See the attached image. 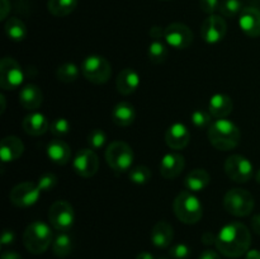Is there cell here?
<instances>
[{"label":"cell","mask_w":260,"mask_h":259,"mask_svg":"<svg viewBox=\"0 0 260 259\" xmlns=\"http://www.w3.org/2000/svg\"><path fill=\"white\" fill-rule=\"evenodd\" d=\"M255 200L249 190L243 188H233L223 196V207L230 215L236 217L249 216L254 210Z\"/></svg>","instance_id":"cell-5"},{"label":"cell","mask_w":260,"mask_h":259,"mask_svg":"<svg viewBox=\"0 0 260 259\" xmlns=\"http://www.w3.org/2000/svg\"><path fill=\"white\" fill-rule=\"evenodd\" d=\"M164 33H165V28L162 29V28L159 27V25H154V27L150 29V36H151L152 40H161V38H164Z\"/></svg>","instance_id":"cell-41"},{"label":"cell","mask_w":260,"mask_h":259,"mask_svg":"<svg viewBox=\"0 0 260 259\" xmlns=\"http://www.w3.org/2000/svg\"><path fill=\"white\" fill-rule=\"evenodd\" d=\"M107 142V134L101 128H95L93 131L89 132L88 135V145L89 149L91 150H101L104 147Z\"/></svg>","instance_id":"cell-36"},{"label":"cell","mask_w":260,"mask_h":259,"mask_svg":"<svg viewBox=\"0 0 260 259\" xmlns=\"http://www.w3.org/2000/svg\"><path fill=\"white\" fill-rule=\"evenodd\" d=\"M255 180L260 184V169L258 170V172L255 173Z\"/></svg>","instance_id":"cell-50"},{"label":"cell","mask_w":260,"mask_h":259,"mask_svg":"<svg viewBox=\"0 0 260 259\" xmlns=\"http://www.w3.org/2000/svg\"><path fill=\"white\" fill-rule=\"evenodd\" d=\"M136 118V109L129 102H119L112 109V121L119 127L131 126Z\"/></svg>","instance_id":"cell-25"},{"label":"cell","mask_w":260,"mask_h":259,"mask_svg":"<svg viewBox=\"0 0 260 259\" xmlns=\"http://www.w3.org/2000/svg\"><path fill=\"white\" fill-rule=\"evenodd\" d=\"M53 234L51 228L43 221H33L23 233V244L32 254H42L52 244Z\"/></svg>","instance_id":"cell-4"},{"label":"cell","mask_w":260,"mask_h":259,"mask_svg":"<svg viewBox=\"0 0 260 259\" xmlns=\"http://www.w3.org/2000/svg\"><path fill=\"white\" fill-rule=\"evenodd\" d=\"M251 228H253L254 233L260 235V213L253 216V218H251Z\"/></svg>","instance_id":"cell-44"},{"label":"cell","mask_w":260,"mask_h":259,"mask_svg":"<svg viewBox=\"0 0 260 259\" xmlns=\"http://www.w3.org/2000/svg\"><path fill=\"white\" fill-rule=\"evenodd\" d=\"M239 27L248 37L260 36V10L254 7L244 8L239 15Z\"/></svg>","instance_id":"cell-15"},{"label":"cell","mask_w":260,"mask_h":259,"mask_svg":"<svg viewBox=\"0 0 260 259\" xmlns=\"http://www.w3.org/2000/svg\"><path fill=\"white\" fill-rule=\"evenodd\" d=\"M4 30L8 38L14 42H22L27 37V27H25L24 22L17 17L8 18L4 25Z\"/></svg>","instance_id":"cell-27"},{"label":"cell","mask_w":260,"mask_h":259,"mask_svg":"<svg viewBox=\"0 0 260 259\" xmlns=\"http://www.w3.org/2000/svg\"><path fill=\"white\" fill-rule=\"evenodd\" d=\"M0 101H2V103H3V106H2V113H3V112H4V109H5V98H4V95H0Z\"/></svg>","instance_id":"cell-49"},{"label":"cell","mask_w":260,"mask_h":259,"mask_svg":"<svg viewBox=\"0 0 260 259\" xmlns=\"http://www.w3.org/2000/svg\"><path fill=\"white\" fill-rule=\"evenodd\" d=\"M173 210L179 221L187 225L197 223L203 216V206L200 198L190 190H182L173 202Z\"/></svg>","instance_id":"cell-3"},{"label":"cell","mask_w":260,"mask_h":259,"mask_svg":"<svg viewBox=\"0 0 260 259\" xmlns=\"http://www.w3.org/2000/svg\"><path fill=\"white\" fill-rule=\"evenodd\" d=\"M216 238H217V235H215L211 231H207L202 235V243L205 245H213V244H216Z\"/></svg>","instance_id":"cell-42"},{"label":"cell","mask_w":260,"mask_h":259,"mask_svg":"<svg viewBox=\"0 0 260 259\" xmlns=\"http://www.w3.org/2000/svg\"><path fill=\"white\" fill-rule=\"evenodd\" d=\"M41 189L37 183L23 182L10 190V202L17 207H30L36 205L41 197Z\"/></svg>","instance_id":"cell-11"},{"label":"cell","mask_w":260,"mask_h":259,"mask_svg":"<svg viewBox=\"0 0 260 259\" xmlns=\"http://www.w3.org/2000/svg\"><path fill=\"white\" fill-rule=\"evenodd\" d=\"M81 74L93 84H106L111 79L112 66L106 57L99 55H89L81 62Z\"/></svg>","instance_id":"cell-7"},{"label":"cell","mask_w":260,"mask_h":259,"mask_svg":"<svg viewBox=\"0 0 260 259\" xmlns=\"http://www.w3.org/2000/svg\"><path fill=\"white\" fill-rule=\"evenodd\" d=\"M78 7V0H48L47 9L55 17H66Z\"/></svg>","instance_id":"cell-29"},{"label":"cell","mask_w":260,"mask_h":259,"mask_svg":"<svg viewBox=\"0 0 260 259\" xmlns=\"http://www.w3.org/2000/svg\"><path fill=\"white\" fill-rule=\"evenodd\" d=\"M73 168L79 177L90 178L96 174L99 169V157L91 149H81L75 154Z\"/></svg>","instance_id":"cell-13"},{"label":"cell","mask_w":260,"mask_h":259,"mask_svg":"<svg viewBox=\"0 0 260 259\" xmlns=\"http://www.w3.org/2000/svg\"><path fill=\"white\" fill-rule=\"evenodd\" d=\"M221 0H200V7L207 14H215L217 10H220Z\"/></svg>","instance_id":"cell-39"},{"label":"cell","mask_w":260,"mask_h":259,"mask_svg":"<svg viewBox=\"0 0 260 259\" xmlns=\"http://www.w3.org/2000/svg\"><path fill=\"white\" fill-rule=\"evenodd\" d=\"M190 140V132L184 123L175 122L165 132V142L173 150H183Z\"/></svg>","instance_id":"cell-17"},{"label":"cell","mask_w":260,"mask_h":259,"mask_svg":"<svg viewBox=\"0 0 260 259\" xmlns=\"http://www.w3.org/2000/svg\"><path fill=\"white\" fill-rule=\"evenodd\" d=\"M167 45L168 43L162 42L161 40H152V42L149 46V50H147V56L152 63L160 65V63L167 61L168 55H169Z\"/></svg>","instance_id":"cell-30"},{"label":"cell","mask_w":260,"mask_h":259,"mask_svg":"<svg viewBox=\"0 0 260 259\" xmlns=\"http://www.w3.org/2000/svg\"><path fill=\"white\" fill-rule=\"evenodd\" d=\"M136 259H156V258H155L151 253H149V251H141V253L136 256Z\"/></svg>","instance_id":"cell-48"},{"label":"cell","mask_w":260,"mask_h":259,"mask_svg":"<svg viewBox=\"0 0 260 259\" xmlns=\"http://www.w3.org/2000/svg\"><path fill=\"white\" fill-rule=\"evenodd\" d=\"M225 173L234 182L246 183L254 175V167L248 157L235 154L226 159Z\"/></svg>","instance_id":"cell-9"},{"label":"cell","mask_w":260,"mask_h":259,"mask_svg":"<svg viewBox=\"0 0 260 259\" xmlns=\"http://www.w3.org/2000/svg\"><path fill=\"white\" fill-rule=\"evenodd\" d=\"M162 2H169V0H162Z\"/></svg>","instance_id":"cell-52"},{"label":"cell","mask_w":260,"mask_h":259,"mask_svg":"<svg viewBox=\"0 0 260 259\" xmlns=\"http://www.w3.org/2000/svg\"><path fill=\"white\" fill-rule=\"evenodd\" d=\"M164 40L168 46L175 50H185L193 42V33L187 24L172 23L165 28Z\"/></svg>","instance_id":"cell-12"},{"label":"cell","mask_w":260,"mask_h":259,"mask_svg":"<svg viewBox=\"0 0 260 259\" xmlns=\"http://www.w3.org/2000/svg\"><path fill=\"white\" fill-rule=\"evenodd\" d=\"M79 74H80V69H79L75 63L65 62L57 68V70H56V78H57L61 83L70 84L74 83V81L79 78Z\"/></svg>","instance_id":"cell-31"},{"label":"cell","mask_w":260,"mask_h":259,"mask_svg":"<svg viewBox=\"0 0 260 259\" xmlns=\"http://www.w3.org/2000/svg\"><path fill=\"white\" fill-rule=\"evenodd\" d=\"M141 79L135 69L126 68L118 74L116 80L117 90L122 95H131L139 89Z\"/></svg>","instance_id":"cell-18"},{"label":"cell","mask_w":260,"mask_h":259,"mask_svg":"<svg viewBox=\"0 0 260 259\" xmlns=\"http://www.w3.org/2000/svg\"><path fill=\"white\" fill-rule=\"evenodd\" d=\"M57 184V177L53 173H43L37 180V185L41 192H50Z\"/></svg>","instance_id":"cell-37"},{"label":"cell","mask_w":260,"mask_h":259,"mask_svg":"<svg viewBox=\"0 0 260 259\" xmlns=\"http://www.w3.org/2000/svg\"><path fill=\"white\" fill-rule=\"evenodd\" d=\"M169 255L173 259H188L190 255V248L187 244H175L169 249Z\"/></svg>","instance_id":"cell-38"},{"label":"cell","mask_w":260,"mask_h":259,"mask_svg":"<svg viewBox=\"0 0 260 259\" xmlns=\"http://www.w3.org/2000/svg\"><path fill=\"white\" fill-rule=\"evenodd\" d=\"M240 136L239 127L226 118L216 119L208 128V140L211 145L221 151L235 149L240 142Z\"/></svg>","instance_id":"cell-2"},{"label":"cell","mask_w":260,"mask_h":259,"mask_svg":"<svg viewBox=\"0 0 260 259\" xmlns=\"http://www.w3.org/2000/svg\"><path fill=\"white\" fill-rule=\"evenodd\" d=\"M0 259H23V258L22 255H19V254L17 253V251L9 250V251H4V253L2 254V258Z\"/></svg>","instance_id":"cell-45"},{"label":"cell","mask_w":260,"mask_h":259,"mask_svg":"<svg viewBox=\"0 0 260 259\" xmlns=\"http://www.w3.org/2000/svg\"><path fill=\"white\" fill-rule=\"evenodd\" d=\"M24 152V144L17 136H7L2 140L0 157L3 163H12L19 159Z\"/></svg>","instance_id":"cell-19"},{"label":"cell","mask_w":260,"mask_h":259,"mask_svg":"<svg viewBox=\"0 0 260 259\" xmlns=\"http://www.w3.org/2000/svg\"><path fill=\"white\" fill-rule=\"evenodd\" d=\"M185 167V159L179 152H168L160 160V174L165 179H174L180 173L183 172Z\"/></svg>","instance_id":"cell-16"},{"label":"cell","mask_w":260,"mask_h":259,"mask_svg":"<svg viewBox=\"0 0 260 259\" xmlns=\"http://www.w3.org/2000/svg\"><path fill=\"white\" fill-rule=\"evenodd\" d=\"M135 160L132 147L124 141H113L106 150V161L117 173H128Z\"/></svg>","instance_id":"cell-6"},{"label":"cell","mask_w":260,"mask_h":259,"mask_svg":"<svg viewBox=\"0 0 260 259\" xmlns=\"http://www.w3.org/2000/svg\"><path fill=\"white\" fill-rule=\"evenodd\" d=\"M48 221L55 230L68 233L75 221L74 207L68 201H56L48 210Z\"/></svg>","instance_id":"cell-8"},{"label":"cell","mask_w":260,"mask_h":259,"mask_svg":"<svg viewBox=\"0 0 260 259\" xmlns=\"http://www.w3.org/2000/svg\"><path fill=\"white\" fill-rule=\"evenodd\" d=\"M190 121L197 130H206L210 128V126L212 124V116L210 112L197 109L190 114Z\"/></svg>","instance_id":"cell-34"},{"label":"cell","mask_w":260,"mask_h":259,"mask_svg":"<svg viewBox=\"0 0 260 259\" xmlns=\"http://www.w3.org/2000/svg\"><path fill=\"white\" fill-rule=\"evenodd\" d=\"M198 259H221V256L217 251L207 249V250H205L202 254H201Z\"/></svg>","instance_id":"cell-43"},{"label":"cell","mask_w":260,"mask_h":259,"mask_svg":"<svg viewBox=\"0 0 260 259\" xmlns=\"http://www.w3.org/2000/svg\"><path fill=\"white\" fill-rule=\"evenodd\" d=\"M211 182V177L205 169H194L184 178V187L190 192H201L205 189Z\"/></svg>","instance_id":"cell-26"},{"label":"cell","mask_w":260,"mask_h":259,"mask_svg":"<svg viewBox=\"0 0 260 259\" xmlns=\"http://www.w3.org/2000/svg\"><path fill=\"white\" fill-rule=\"evenodd\" d=\"M234 102L228 94L216 93L211 96L208 102V112L215 118H226L233 112Z\"/></svg>","instance_id":"cell-21"},{"label":"cell","mask_w":260,"mask_h":259,"mask_svg":"<svg viewBox=\"0 0 260 259\" xmlns=\"http://www.w3.org/2000/svg\"><path fill=\"white\" fill-rule=\"evenodd\" d=\"M47 156L52 163L57 165H66L71 159V149L61 139H53L47 145Z\"/></svg>","instance_id":"cell-23"},{"label":"cell","mask_w":260,"mask_h":259,"mask_svg":"<svg viewBox=\"0 0 260 259\" xmlns=\"http://www.w3.org/2000/svg\"><path fill=\"white\" fill-rule=\"evenodd\" d=\"M22 127L24 132L30 136H41L45 135L50 130V122L45 114L40 112H32L24 117L22 122Z\"/></svg>","instance_id":"cell-20"},{"label":"cell","mask_w":260,"mask_h":259,"mask_svg":"<svg viewBox=\"0 0 260 259\" xmlns=\"http://www.w3.org/2000/svg\"><path fill=\"white\" fill-rule=\"evenodd\" d=\"M151 175V170L149 168L145 167V165H137V167H134L129 169L128 179L132 183H135V184L142 185L150 182Z\"/></svg>","instance_id":"cell-32"},{"label":"cell","mask_w":260,"mask_h":259,"mask_svg":"<svg viewBox=\"0 0 260 259\" xmlns=\"http://www.w3.org/2000/svg\"><path fill=\"white\" fill-rule=\"evenodd\" d=\"M244 7L241 0H221L220 10L218 12L226 18H234L236 15H240Z\"/></svg>","instance_id":"cell-33"},{"label":"cell","mask_w":260,"mask_h":259,"mask_svg":"<svg viewBox=\"0 0 260 259\" xmlns=\"http://www.w3.org/2000/svg\"><path fill=\"white\" fill-rule=\"evenodd\" d=\"M74 248L73 238L68 233H60L52 241V253L57 258H66Z\"/></svg>","instance_id":"cell-28"},{"label":"cell","mask_w":260,"mask_h":259,"mask_svg":"<svg viewBox=\"0 0 260 259\" xmlns=\"http://www.w3.org/2000/svg\"><path fill=\"white\" fill-rule=\"evenodd\" d=\"M228 33V24L221 15L212 14L206 18L201 27V36L203 41L211 45L221 42Z\"/></svg>","instance_id":"cell-14"},{"label":"cell","mask_w":260,"mask_h":259,"mask_svg":"<svg viewBox=\"0 0 260 259\" xmlns=\"http://www.w3.org/2000/svg\"><path fill=\"white\" fill-rule=\"evenodd\" d=\"M14 240H15L14 231L10 230V229H5L2 234V245L3 246L10 245V244L14 243Z\"/></svg>","instance_id":"cell-40"},{"label":"cell","mask_w":260,"mask_h":259,"mask_svg":"<svg viewBox=\"0 0 260 259\" xmlns=\"http://www.w3.org/2000/svg\"><path fill=\"white\" fill-rule=\"evenodd\" d=\"M215 245L222 255L228 258H240L250 250V230L241 222L228 223L218 231Z\"/></svg>","instance_id":"cell-1"},{"label":"cell","mask_w":260,"mask_h":259,"mask_svg":"<svg viewBox=\"0 0 260 259\" xmlns=\"http://www.w3.org/2000/svg\"><path fill=\"white\" fill-rule=\"evenodd\" d=\"M18 98H19V103L23 108L28 109V111H35V109L40 108L42 104L43 94L37 85L28 84L20 89Z\"/></svg>","instance_id":"cell-24"},{"label":"cell","mask_w":260,"mask_h":259,"mask_svg":"<svg viewBox=\"0 0 260 259\" xmlns=\"http://www.w3.org/2000/svg\"><path fill=\"white\" fill-rule=\"evenodd\" d=\"M174 239V229L168 221H157L151 230V243L159 249L170 246Z\"/></svg>","instance_id":"cell-22"},{"label":"cell","mask_w":260,"mask_h":259,"mask_svg":"<svg viewBox=\"0 0 260 259\" xmlns=\"http://www.w3.org/2000/svg\"><path fill=\"white\" fill-rule=\"evenodd\" d=\"M9 9H10V4L8 3V0H2V17H0V19L4 20L5 18H7L8 13H9Z\"/></svg>","instance_id":"cell-46"},{"label":"cell","mask_w":260,"mask_h":259,"mask_svg":"<svg viewBox=\"0 0 260 259\" xmlns=\"http://www.w3.org/2000/svg\"><path fill=\"white\" fill-rule=\"evenodd\" d=\"M24 80L23 69L13 57H4L0 61V86L4 90H13L22 85Z\"/></svg>","instance_id":"cell-10"},{"label":"cell","mask_w":260,"mask_h":259,"mask_svg":"<svg viewBox=\"0 0 260 259\" xmlns=\"http://www.w3.org/2000/svg\"><path fill=\"white\" fill-rule=\"evenodd\" d=\"M50 131L55 137H63L71 131V123L63 117L55 118L50 123Z\"/></svg>","instance_id":"cell-35"},{"label":"cell","mask_w":260,"mask_h":259,"mask_svg":"<svg viewBox=\"0 0 260 259\" xmlns=\"http://www.w3.org/2000/svg\"><path fill=\"white\" fill-rule=\"evenodd\" d=\"M245 259H260V251L259 250H249L245 254Z\"/></svg>","instance_id":"cell-47"},{"label":"cell","mask_w":260,"mask_h":259,"mask_svg":"<svg viewBox=\"0 0 260 259\" xmlns=\"http://www.w3.org/2000/svg\"><path fill=\"white\" fill-rule=\"evenodd\" d=\"M157 259H170V258H168V256H160V258H157Z\"/></svg>","instance_id":"cell-51"}]
</instances>
